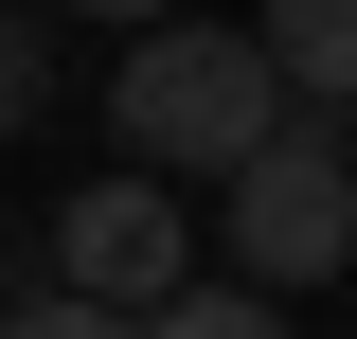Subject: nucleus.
I'll list each match as a JSON object with an SVG mask.
<instances>
[{
  "label": "nucleus",
  "mask_w": 357,
  "mask_h": 339,
  "mask_svg": "<svg viewBox=\"0 0 357 339\" xmlns=\"http://www.w3.org/2000/svg\"><path fill=\"white\" fill-rule=\"evenodd\" d=\"M286 107H304V72L268 54V18L250 36H232V18H143V54L107 72V126H126L143 161H215V179L250 161Z\"/></svg>",
  "instance_id": "obj_1"
},
{
  "label": "nucleus",
  "mask_w": 357,
  "mask_h": 339,
  "mask_svg": "<svg viewBox=\"0 0 357 339\" xmlns=\"http://www.w3.org/2000/svg\"><path fill=\"white\" fill-rule=\"evenodd\" d=\"M215 232H232L250 286H340L357 268V107H286V126L215 179Z\"/></svg>",
  "instance_id": "obj_2"
},
{
  "label": "nucleus",
  "mask_w": 357,
  "mask_h": 339,
  "mask_svg": "<svg viewBox=\"0 0 357 339\" xmlns=\"http://www.w3.org/2000/svg\"><path fill=\"white\" fill-rule=\"evenodd\" d=\"M178 250H197V232H178L161 179H89V197L54 214V268H72L89 303H161V286H178Z\"/></svg>",
  "instance_id": "obj_3"
},
{
  "label": "nucleus",
  "mask_w": 357,
  "mask_h": 339,
  "mask_svg": "<svg viewBox=\"0 0 357 339\" xmlns=\"http://www.w3.org/2000/svg\"><path fill=\"white\" fill-rule=\"evenodd\" d=\"M268 54L304 72V107H357V0H268Z\"/></svg>",
  "instance_id": "obj_4"
},
{
  "label": "nucleus",
  "mask_w": 357,
  "mask_h": 339,
  "mask_svg": "<svg viewBox=\"0 0 357 339\" xmlns=\"http://www.w3.org/2000/svg\"><path fill=\"white\" fill-rule=\"evenodd\" d=\"M0 339H107V303H89V286H72V268H54V250H36V286H18V322H0Z\"/></svg>",
  "instance_id": "obj_5"
},
{
  "label": "nucleus",
  "mask_w": 357,
  "mask_h": 339,
  "mask_svg": "<svg viewBox=\"0 0 357 339\" xmlns=\"http://www.w3.org/2000/svg\"><path fill=\"white\" fill-rule=\"evenodd\" d=\"M54 18H178V0H54Z\"/></svg>",
  "instance_id": "obj_6"
}]
</instances>
